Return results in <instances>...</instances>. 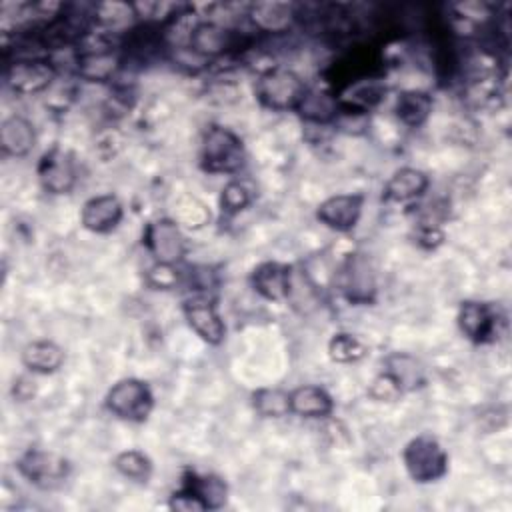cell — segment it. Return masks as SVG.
I'll use <instances>...</instances> for the list:
<instances>
[{"mask_svg": "<svg viewBox=\"0 0 512 512\" xmlns=\"http://www.w3.org/2000/svg\"><path fill=\"white\" fill-rule=\"evenodd\" d=\"M246 162L242 138L226 126L210 124L200 144V168L208 174H234Z\"/></svg>", "mask_w": 512, "mask_h": 512, "instance_id": "obj_1", "label": "cell"}, {"mask_svg": "<svg viewBox=\"0 0 512 512\" xmlns=\"http://www.w3.org/2000/svg\"><path fill=\"white\" fill-rule=\"evenodd\" d=\"M306 90L308 86L304 80L294 70L284 66H272L256 80L258 102L274 112L296 110Z\"/></svg>", "mask_w": 512, "mask_h": 512, "instance_id": "obj_2", "label": "cell"}, {"mask_svg": "<svg viewBox=\"0 0 512 512\" xmlns=\"http://www.w3.org/2000/svg\"><path fill=\"white\" fill-rule=\"evenodd\" d=\"M402 462L408 476L418 484L438 482L448 472V454L430 434L414 436L402 450Z\"/></svg>", "mask_w": 512, "mask_h": 512, "instance_id": "obj_3", "label": "cell"}, {"mask_svg": "<svg viewBox=\"0 0 512 512\" xmlns=\"http://www.w3.org/2000/svg\"><path fill=\"white\" fill-rule=\"evenodd\" d=\"M104 404L120 420L144 422L154 408V394L144 380L122 378L108 390Z\"/></svg>", "mask_w": 512, "mask_h": 512, "instance_id": "obj_4", "label": "cell"}, {"mask_svg": "<svg viewBox=\"0 0 512 512\" xmlns=\"http://www.w3.org/2000/svg\"><path fill=\"white\" fill-rule=\"evenodd\" d=\"M16 470L36 488L54 490L60 488L70 476V462L56 452L32 448L18 458Z\"/></svg>", "mask_w": 512, "mask_h": 512, "instance_id": "obj_5", "label": "cell"}, {"mask_svg": "<svg viewBox=\"0 0 512 512\" xmlns=\"http://www.w3.org/2000/svg\"><path fill=\"white\" fill-rule=\"evenodd\" d=\"M58 76V68L48 56L14 58L4 68V80L16 94L30 96L46 90Z\"/></svg>", "mask_w": 512, "mask_h": 512, "instance_id": "obj_6", "label": "cell"}, {"mask_svg": "<svg viewBox=\"0 0 512 512\" xmlns=\"http://www.w3.org/2000/svg\"><path fill=\"white\" fill-rule=\"evenodd\" d=\"M248 44L250 40L244 34L210 20L196 22L188 34L190 50L202 58H220L238 52Z\"/></svg>", "mask_w": 512, "mask_h": 512, "instance_id": "obj_7", "label": "cell"}, {"mask_svg": "<svg viewBox=\"0 0 512 512\" xmlns=\"http://www.w3.org/2000/svg\"><path fill=\"white\" fill-rule=\"evenodd\" d=\"M338 284L344 298L352 304H372L376 300V272L370 258L362 252L348 254L340 266Z\"/></svg>", "mask_w": 512, "mask_h": 512, "instance_id": "obj_8", "label": "cell"}, {"mask_svg": "<svg viewBox=\"0 0 512 512\" xmlns=\"http://www.w3.org/2000/svg\"><path fill=\"white\" fill-rule=\"evenodd\" d=\"M142 240L150 256L162 264H178L188 250L180 224L168 216L148 222Z\"/></svg>", "mask_w": 512, "mask_h": 512, "instance_id": "obj_9", "label": "cell"}, {"mask_svg": "<svg viewBox=\"0 0 512 512\" xmlns=\"http://www.w3.org/2000/svg\"><path fill=\"white\" fill-rule=\"evenodd\" d=\"M182 314L200 340L218 346L226 338V326L218 312L216 300L208 294H196L182 302Z\"/></svg>", "mask_w": 512, "mask_h": 512, "instance_id": "obj_10", "label": "cell"}, {"mask_svg": "<svg viewBox=\"0 0 512 512\" xmlns=\"http://www.w3.org/2000/svg\"><path fill=\"white\" fill-rule=\"evenodd\" d=\"M36 172L40 186L48 194H68L78 178L74 156L60 146H54L42 154Z\"/></svg>", "mask_w": 512, "mask_h": 512, "instance_id": "obj_11", "label": "cell"}, {"mask_svg": "<svg viewBox=\"0 0 512 512\" xmlns=\"http://www.w3.org/2000/svg\"><path fill=\"white\" fill-rule=\"evenodd\" d=\"M124 56L120 44H96L78 52L76 70L88 82H108L122 68Z\"/></svg>", "mask_w": 512, "mask_h": 512, "instance_id": "obj_12", "label": "cell"}, {"mask_svg": "<svg viewBox=\"0 0 512 512\" xmlns=\"http://www.w3.org/2000/svg\"><path fill=\"white\" fill-rule=\"evenodd\" d=\"M458 328L474 344L492 342L498 334V316L492 304L480 300H464L456 316Z\"/></svg>", "mask_w": 512, "mask_h": 512, "instance_id": "obj_13", "label": "cell"}, {"mask_svg": "<svg viewBox=\"0 0 512 512\" xmlns=\"http://www.w3.org/2000/svg\"><path fill=\"white\" fill-rule=\"evenodd\" d=\"M364 208L362 194H334L316 208V218L330 230L350 232L356 228Z\"/></svg>", "mask_w": 512, "mask_h": 512, "instance_id": "obj_14", "label": "cell"}, {"mask_svg": "<svg viewBox=\"0 0 512 512\" xmlns=\"http://www.w3.org/2000/svg\"><path fill=\"white\" fill-rule=\"evenodd\" d=\"M124 216V206L114 194H98L88 198L80 210V224L94 234L112 232Z\"/></svg>", "mask_w": 512, "mask_h": 512, "instance_id": "obj_15", "label": "cell"}, {"mask_svg": "<svg viewBox=\"0 0 512 512\" xmlns=\"http://www.w3.org/2000/svg\"><path fill=\"white\" fill-rule=\"evenodd\" d=\"M290 278H292V266L276 260L260 262L252 274L250 284L254 292H258L264 300L270 302H282L288 300L290 292Z\"/></svg>", "mask_w": 512, "mask_h": 512, "instance_id": "obj_16", "label": "cell"}, {"mask_svg": "<svg viewBox=\"0 0 512 512\" xmlns=\"http://www.w3.org/2000/svg\"><path fill=\"white\" fill-rule=\"evenodd\" d=\"M298 4L292 2H254L248 6L252 26L266 34H284L298 22Z\"/></svg>", "mask_w": 512, "mask_h": 512, "instance_id": "obj_17", "label": "cell"}, {"mask_svg": "<svg viewBox=\"0 0 512 512\" xmlns=\"http://www.w3.org/2000/svg\"><path fill=\"white\" fill-rule=\"evenodd\" d=\"M182 480L184 482H182L178 492L192 498L202 508V512L204 510H218L226 504L228 488H226V482L220 476L186 472Z\"/></svg>", "mask_w": 512, "mask_h": 512, "instance_id": "obj_18", "label": "cell"}, {"mask_svg": "<svg viewBox=\"0 0 512 512\" xmlns=\"http://www.w3.org/2000/svg\"><path fill=\"white\" fill-rule=\"evenodd\" d=\"M428 184H430V178L424 170L404 166V168H398L388 178V182L384 184V190H382V198L386 202L406 204V202L420 198L428 190Z\"/></svg>", "mask_w": 512, "mask_h": 512, "instance_id": "obj_19", "label": "cell"}, {"mask_svg": "<svg viewBox=\"0 0 512 512\" xmlns=\"http://www.w3.org/2000/svg\"><path fill=\"white\" fill-rule=\"evenodd\" d=\"M34 144H36V130L28 118L20 114H12L2 120L0 148L4 154L22 158L34 148Z\"/></svg>", "mask_w": 512, "mask_h": 512, "instance_id": "obj_20", "label": "cell"}, {"mask_svg": "<svg viewBox=\"0 0 512 512\" xmlns=\"http://www.w3.org/2000/svg\"><path fill=\"white\" fill-rule=\"evenodd\" d=\"M332 410V396L318 384H302L290 392V414L302 418H326Z\"/></svg>", "mask_w": 512, "mask_h": 512, "instance_id": "obj_21", "label": "cell"}, {"mask_svg": "<svg viewBox=\"0 0 512 512\" xmlns=\"http://www.w3.org/2000/svg\"><path fill=\"white\" fill-rule=\"evenodd\" d=\"M64 350L52 340H32L22 348L20 360L32 374H54L64 364Z\"/></svg>", "mask_w": 512, "mask_h": 512, "instance_id": "obj_22", "label": "cell"}, {"mask_svg": "<svg viewBox=\"0 0 512 512\" xmlns=\"http://www.w3.org/2000/svg\"><path fill=\"white\" fill-rule=\"evenodd\" d=\"M404 392L418 390L426 384V370L422 364L408 352H392L384 360V370Z\"/></svg>", "mask_w": 512, "mask_h": 512, "instance_id": "obj_23", "label": "cell"}, {"mask_svg": "<svg viewBox=\"0 0 512 512\" xmlns=\"http://www.w3.org/2000/svg\"><path fill=\"white\" fill-rule=\"evenodd\" d=\"M298 116L310 124H332L338 116V98L330 90L308 88L296 108Z\"/></svg>", "mask_w": 512, "mask_h": 512, "instance_id": "obj_24", "label": "cell"}, {"mask_svg": "<svg viewBox=\"0 0 512 512\" xmlns=\"http://www.w3.org/2000/svg\"><path fill=\"white\" fill-rule=\"evenodd\" d=\"M434 108V100L424 90H402L394 102L396 118L408 128H420L426 124Z\"/></svg>", "mask_w": 512, "mask_h": 512, "instance_id": "obj_25", "label": "cell"}, {"mask_svg": "<svg viewBox=\"0 0 512 512\" xmlns=\"http://www.w3.org/2000/svg\"><path fill=\"white\" fill-rule=\"evenodd\" d=\"M112 466L118 474H122L128 480H134V482H148L152 476V470H154L150 456L136 448L118 452L112 460Z\"/></svg>", "mask_w": 512, "mask_h": 512, "instance_id": "obj_26", "label": "cell"}, {"mask_svg": "<svg viewBox=\"0 0 512 512\" xmlns=\"http://www.w3.org/2000/svg\"><path fill=\"white\" fill-rule=\"evenodd\" d=\"M368 354V346L350 332H336L328 342V356L332 362L350 364L358 362Z\"/></svg>", "mask_w": 512, "mask_h": 512, "instance_id": "obj_27", "label": "cell"}, {"mask_svg": "<svg viewBox=\"0 0 512 512\" xmlns=\"http://www.w3.org/2000/svg\"><path fill=\"white\" fill-rule=\"evenodd\" d=\"M252 406L264 418H282L290 414V392L280 388H260L252 394Z\"/></svg>", "mask_w": 512, "mask_h": 512, "instance_id": "obj_28", "label": "cell"}, {"mask_svg": "<svg viewBox=\"0 0 512 512\" xmlns=\"http://www.w3.org/2000/svg\"><path fill=\"white\" fill-rule=\"evenodd\" d=\"M254 200L252 188L242 180H230L220 192V208L224 214L234 216L242 212Z\"/></svg>", "mask_w": 512, "mask_h": 512, "instance_id": "obj_29", "label": "cell"}, {"mask_svg": "<svg viewBox=\"0 0 512 512\" xmlns=\"http://www.w3.org/2000/svg\"><path fill=\"white\" fill-rule=\"evenodd\" d=\"M148 282L154 288H162V290H170L180 282V274L176 270V264H162L156 262L150 270H148Z\"/></svg>", "mask_w": 512, "mask_h": 512, "instance_id": "obj_30", "label": "cell"}, {"mask_svg": "<svg viewBox=\"0 0 512 512\" xmlns=\"http://www.w3.org/2000/svg\"><path fill=\"white\" fill-rule=\"evenodd\" d=\"M370 394L376 400H388L390 402V400H396L402 394V390L398 388V384L386 372H382L380 376L374 378V382L370 386Z\"/></svg>", "mask_w": 512, "mask_h": 512, "instance_id": "obj_31", "label": "cell"}, {"mask_svg": "<svg viewBox=\"0 0 512 512\" xmlns=\"http://www.w3.org/2000/svg\"><path fill=\"white\" fill-rule=\"evenodd\" d=\"M442 242H444V232L440 228H436L434 224H426L420 228L418 244H422L424 248H436Z\"/></svg>", "mask_w": 512, "mask_h": 512, "instance_id": "obj_32", "label": "cell"}]
</instances>
